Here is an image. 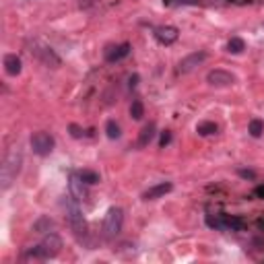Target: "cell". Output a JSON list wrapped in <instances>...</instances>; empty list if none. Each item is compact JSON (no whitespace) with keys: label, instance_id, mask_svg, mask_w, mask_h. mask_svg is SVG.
I'll return each mask as SVG.
<instances>
[{"label":"cell","instance_id":"cell-1","mask_svg":"<svg viewBox=\"0 0 264 264\" xmlns=\"http://www.w3.org/2000/svg\"><path fill=\"white\" fill-rule=\"evenodd\" d=\"M81 203L75 201L73 196H62L60 198V207L64 211V219L66 223H69L71 231L75 233V237L79 241H87V237H89V227H87V221L83 217V211L79 207Z\"/></svg>","mask_w":264,"mask_h":264},{"label":"cell","instance_id":"cell-2","mask_svg":"<svg viewBox=\"0 0 264 264\" xmlns=\"http://www.w3.org/2000/svg\"><path fill=\"white\" fill-rule=\"evenodd\" d=\"M60 250H62V239L56 231H52V233L43 235L39 244L27 248L21 256L25 260H50V258H56L60 254Z\"/></svg>","mask_w":264,"mask_h":264},{"label":"cell","instance_id":"cell-3","mask_svg":"<svg viewBox=\"0 0 264 264\" xmlns=\"http://www.w3.org/2000/svg\"><path fill=\"white\" fill-rule=\"evenodd\" d=\"M21 167H23V151H21V147H13L9 153H7V157L3 161V167H0V186H3V190H9L15 180L19 178V173H21Z\"/></svg>","mask_w":264,"mask_h":264},{"label":"cell","instance_id":"cell-4","mask_svg":"<svg viewBox=\"0 0 264 264\" xmlns=\"http://www.w3.org/2000/svg\"><path fill=\"white\" fill-rule=\"evenodd\" d=\"M25 46H27V52H29L37 62H41L43 66H48V69H58V66L62 64V58L54 52L52 46H48L46 41L33 37V39H27V41H25Z\"/></svg>","mask_w":264,"mask_h":264},{"label":"cell","instance_id":"cell-5","mask_svg":"<svg viewBox=\"0 0 264 264\" xmlns=\"http://www.w3.org/2000/svg\"><path fill=\"white\" fill-rule=\"evenodd\" d=\"M205 221L211 229H217V231H244L246 227V221L237 215H225V213H217V215H207Z\"/></svg>","mask_w":264,"mask_h":264},{"label":"cell","instance_id":"cell-6","mask_svg":"<svg viewBox=\"0 0 264 264\" xmlns=\"http://www.w3.org/2000/svg\"><path fill=\"white\" fill-rule=\"evenodd\" d=\"M122 227H124V211L120 207H112L103 217V227H101L103 239L107 241L116 239L122 233Z\"/></svg>","mask_w":264,"mask_h":264},{"label":"cell","instance_id":"cell-7","mask_svg":"<svg viewBox=\"0 0 264 264\" xmlns=\"http://www.w3.org/2000/svg\"><path fill=\"white\" fill-rule=\"evenodd\" d=\"M29 145H31V151L35 153L37 157H48V155H52V151L56 147V141H54V137L50 135V132L39 130V132H33V135H31Z\"/></svg>","mask_w":264,"mask_h":264},{"label":"cell","instance_id":"cell-8","mask_svg":"<svg viewBox=\"0 0 264 264\" xmlns=\"http://www.w3.org/2000/svg\"><path fill=\"white\" fill-rule=\"evenodd\" d=\"M207 60H209V52H207V50H198V52L188 54V56L182 58L180 64H178V75H188V73L196 71L198 66H201L203 62H207Z\"/></svg>","mask_w":264,"mask_h":264},{"label":"cell","instance_id":"cell-9","mask_svg":"<svg viewBox=\"0 0 264 264\" xmlns=\"http://www.w3.org/2000/svg\"><path fill=\"white\" fill-rule=\"evenodd\" d=\"M153 37H155L157 43H161V46H171V43L178 41L180 29L173 27V25H159V27L153 29Z\"/></svg>","mask_w":264,"mask_h":264},{"label":"cell","instance_id":"cell-10","mask_svg":"<svg viewBox=\"0 0 264 264\" xmlns=\"http://www.w3.org/2000/svg\"><path fill=\"white\" fill-rule=\"evenodd\" d=\"M235 81H237L235 75H231V73H227V71H223V69H215V71H211V73L207 75V83H209L211 87H217V89L231 87Z\"/></svg>","mask_w":264,"mask_h":264},{"label":"cell","instance_id":"cell-11","mask_svg":"<svg viewBox=\"0 0 264 264\" xmlns=\"http://www.w3.org/2000/svg\"><path fill=\"white\" fill-rule=\"evenodd\" d=\"M87 186L89 184H85L81 178H79V173H71V178H69V190H71V196L75 198V201L83 203L85 198H87Z\"/></svg>","mask_w":264,"mask_h":264},{"label":"cell","instance_id":"cell-12","mask_svg":"<svg viewBox=\"0 0 264 264\" xmlns=\"http://www.w3.org/2000/svg\"><path fill=\"white\" fill-rule=\"evenodd\" d=\"M171 190H173V184H171V182L155 184V186H151L149 190L143 192V201H157V198H163V196L169 194Z\"/></svg>","mask_w":264,"mask_h":264},{"label":"cell","instance_id":"cell-13","mask_svg":"<svg viewBox=\"0 0 264 264\" xmlns=\"http://www.w3.org/2000/svg\"><path fill=\"white\" fill-rule=\"evenodd\" d=\"M130 52H132V46H130L128 41H124V43H120V46H116V48H109V50L105 52V62H109V64L120 62V60L128 58V56H130Z\"/></svg>","mask_w":264,"mask_h":264},{"label":"cell","instance_id":"cell-14","mask_svg":"<svg viewBox=\"0 0 264 264\" xmlns=\"http://www.w3.org/2000/svg\"><path fill=\"white\" fill-rule=\"evenodd\" d=\"M3 64H5V73L9 77H17V75H21V71H23V62H21V58L17 54H5Z\"/></svg>","mask_w":264,"mask_h":264},{"label":"cell","instance_id":"cell-15","mask_svg":"<svg viewBox=\"0 0 264 264\" xmlns=\"http://www.w3.org/2000/svg\"><path fill=\"white\" fill-rule=\"evenodd\" d=\"M155 135H157V126H155V122H149V124H145V128L141 130V135H139V149L149 147V145H151V141L155 139Z\"/></svg>","mask_w":264,"mask_h":264},{"label":"cell","instance_id":"cell-16","mask_svg":"<svg viewBox=\"0 0 264 264\" xmlns=\"http://www.w3.org/2000/svg\"><path fill=\"white\" fill-rule=\"evenodd\" d=\"M33 231H35V233H43V235H46V233H52V231H56V223H54V219H50V217H46V215L39 217L37 221L33 223Z\"/></svg>","mask_w":264,"mask_h":264},{"label":"cell","instance_id":"cell-17","mask_svg":"<svg viewBox=\"0 0 264 264\" xmlns=\"http://www.w3.org/2000/svg\"><path fill=\"white\" fill-rule=\"evenodd\" d=\"M105 135H107L109 141H118V139L122 137V128H120V124H118L116 120H107V124H105Z\"/></svg>","mask_w":264,"mask_h":264},{"label":"cell","instance_id":"cell-18","mask_svg":"<svg viewBox=\"0 0 264 264\" xmlns=\"http://www.w3.org/2000/svg\"><path fill=\"white\" fill-rule=\"evenodd\" d=\"M79 173V178L85 182V184H89V186H95V184H99L101 182V178H99V173L97 171H91V169H81V171H77Z\"/></svg>","mask_w":264,"mask_h":264},{"label":"cell","instance_id":"cell-19","mask_svg":"<svg viewBox=\"0 0 264 264\" xmlns=\"http://www.w3.org/2000/svg\"><path fill=\"white\" fill-rule=\"evenodd\" d=\"M196 132L201 137H211V135H217V132H219V126L215 122H201L196 126Z\"/></svg>","mask_w":264,"mask_h":264},{"label":"cell","instance_id":"cell-20","mask_svg":"<svg viewBox=\"0 0 264 264\" xmlns=\"http://www.w3.org/2000/svg\"><path fill=\"white\" fill-rule=\"evenodd\" d=\"M244 50H246V41L241 39V37H231L227 41V52L229 54H241Z\"/></svg>","mask_w":264,"mask_h":264},{"label":"cell","instance_id":"cell-21","mask_svg":"<svg viewBox=\"0 0 264 264\" xmlns=\"http://www.w3.org/2000/svg\"><path fill=\"white\" fill-rule=\"evenodd\" d=\"M130 116H132V120H143V116H145V105L139 97L132 99V103H130Z\"/></svg>","mask_w":264,"mask_h":264},{"label":"cell","instance_id":"cell-22","mask_svg":"<svg viewBox=\"0 0 264 264\" xmlns=\"http://www.w3.org/2000/svg\"><path fill=\"white\" fill-rule=\"evenodd\" d=\"M248 132H250V135H252L254 139H260V137H262V132H264V122L258 120V118L250 120V124H248Z\"/></svg>","mask_w":264,"mask_h":264},{"label":"cell","instance_id":"cell-23","mask_svg":"<svg viewBox=\"0 0 264 264\" xmlns=\"http://www.w3.org/2000/svg\"><path fill=\"white\" fill-rule=\"evenodd\" d=\"M69 132H71L73 139H83V137H85V130H83L79 124H71V126H69Z\"/></svg>","mask_w":264,"mask_h":264},{"label":"cell","instance_id":"cell-24","mask_svg":"<svg viewBox=\"0 0 264 264\" xmlns=\"http://www.w3.org/2000/svg\"><path fill=\"white\" fill-rule=\"evenodd\" d=\"M171 139H173L171 130H163V132H161V139H159V147H161V149H165V147L171 143Z\"/></svg>","mask_w":264,"mask_h":264},{"label":"cell","instance_id":"cell-25","mask_svg":"<svg viewBox=\"0 0 264 264\" xmlns=\"http://www.w3.org/2000/svg\"><path fill=\"white\" fill-rule=\"evenodd\" d=\"M77 5H79V9H83V11H89V9H93V7L99 5V0H77Z\"/></svg>","mask_w":264,"mask_h":264},{"label":"cell","instance_id":"cell-26","mask_svg":"<svg viewBox=\"0 0 264 264\" xmlns=\"http://www.w3.org/2000/svg\"><path fill=\"white\" fill-rule=\"evenodd\" d=\"M237 175H239V178H244V180H256V171H252V169H244V167H239V169H237Z\"/></svg>","mask_w":264,"mask_h":264},{"label":"cell","instance_id":"cell-27","mask_svg":"<svg viewBox=\"0 0 264 264\" xmlns=\"http://www.w3.org/2000/svg\"><path fill=\"white\" fill-rule=\"evenodd\" d=\"M139 81H141V77H139V75H132V77L128 79V87H130V89H135V87L139 85Z\"/></svg>","mask_w":264,"mask_h":264},{"label":"cell","instance_id":"cell-28","mask_svg":"<svg viewBox=\"0 0 264 264\" xmlns=\"http://www.w3.org/2000/svg\"><path fill=\"white\" fill-rule=\"evenodd\" d=\"M254 196H258V198H262V201H264V184L254 188Z\"/></svg>","mask_w":264,"mask_h":264},{"label":"cell","instance_id":"cell-29","mask_svg":"<svg viewBox=\"0 0 264 264\" xmlns=\"http://www.w3.org/2000/svg\"><path fill=\"white\" fill-rule=\"evenodd\" d=\"M256 225H258V227H260L262 231H264V219H262V217H260V219H258V221H256Z\"/></svg>","mask_w":264,"mask_h":264}]
</instances>
